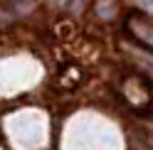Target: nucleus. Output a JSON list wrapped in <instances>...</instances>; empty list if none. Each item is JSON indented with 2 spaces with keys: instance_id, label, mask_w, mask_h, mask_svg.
<instances>
[{
  "instance_id": "f257e3e1",
  "label": "nucleus",
  "mask_w": 153,
  "mask_h": 150,
  "mask_svg": "<svg viewBox=\"0 0 153 150\" xmlns=\"http://www.w3.org/2000/svg\"><path fill=\"white\" fill-rule=\"evenodd\" d=\"M119 93L126 101V106L131 111H136L138 116H151L153 113V81L148 76H143L138 71H128L121 79Z\"/></svg>"
},
{
  "instance_id": "f03ea898",
  "label": "nucleus",
  "mask_w": 153,
  "mask_h": 150,
  "mask_svg": "<svg viewBox=\"0 0 153 150\" xmlns=\"http://www.w3.org/2000/svg\"><path fill=\"white\" fill-rule=\"evenodd\" d=\"M126 32L138 47L153 54V15H146L141 10H128L126 12Z\"/></svg>"
},
{
  "instance_id": "7ed1b4c3",
  "label": "nucleus",
  "mask_w": 153,
  "mask_h": 150,
  "mask_svg": "<svg viewBox=\"0 0 153 150\" xmlns=\"http://www.w3.org/2000/svg\"><path fill=\"white\" fill-rule=\"evenodd\" d=\"M94 15H99L101 20H114L121 15V3L119 0H94Z\"/></svg>"
}]
</instances>
